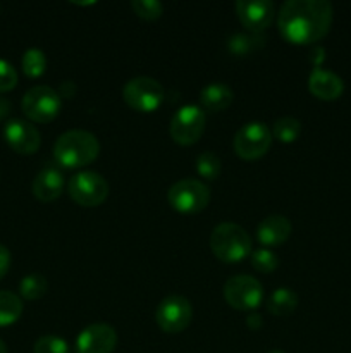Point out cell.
<instances>
[{"label": "cell", "instance_id": "obj_1", "mask_svg": "<svg viewBox=\"0 0 351 353\" xmlns=\"http://www.w3.org/2000/svg\"><path fill=\"white\" fill-rule=\"evenodd\" d=\"M334 9L327 0H288L277 14V28L291 43H313L332 24Z\"/></svg>", "mask_w": 351, "mask_h": 353}, {"label": "cell", "instance_id": "obj_2", "mask_svg": "<svg viewBox=\"0 0 351 353\" xmlns=\"http://www.w3.org/2000/svg\"><path fill=\"white\" fill-rule=\"evenodd\" d=\"M98 138L86 130H69L55 140L54 157L69 169L83 168L98 157Z\"/></svg>", "mask_w": 351, "mask_h": 353}, {"label": "cell", "instance_id": "obj_3", "mask_svg": "<svg viewBox=\"0 0 351 353\" xmlns=\"http://www.w3.org/2000/svg\"><path fill=\"white\" fill-rule=\"evenodd\" d=\"M251 238L243 226L236 223L217 224L210 234V248L222 262H240L251 254Z\"/></svg>", "mask_w": 351, "mask_h": 353}, {"label": "cell", "instance_id": "obj_4", "mask_svg": "<svg viewBox=\"0 0 351 353\" xmlns=\"http://www.w3.org/2000/svg\"><path fill=\"white\" fill-rule=\"evenodd\" d=\"M21 107L23 112L34 123H50L61 112L62 97L52 86L36 85L24 93Z\"/></svg>", "mask_w": 351, "mask_h": 353}, {"label": "cell", "instance_id": "obj_5", "mask_svg": "<svg viewBox=\"0 0 351 353\" xmlns=\"http://www.w3.org/2000/svg\"><path fill=\"white\" fill-rule=\"evenodd\" d=\"M167 199L178 212L196 214L209 205L210 188L200 179L184 178L169 188Z\"/></svg>", "mask_w": 351, "mask_h": 353}, {"label": "cell", "instance_id": "obj_6", "mask_svg": "<svg viewBox=\"0 0 351 353\" xmlns=\"http://www.w3.org/2000/svg\"><path fill=\"white\" fill-rule=\"evenodd\" d=\"M272 143V130L264 121H250L234 134V150L241 159L255 161L267 154Z\"/></svg>", "mask_w": 351, "mask_h": 353}, {"label": "cell", "instance_id": "obj_7", "mask_svg": "<svg viewBox=\"0 0 351 353\" xmlns=\"http://www.w3.org/2000/svg\"><path fill=\"white\" fill-rule=\"evenodd\" d=\"M69 196L83 207H96L109 196V183L100 172L79 171L69 179Z\"/></svg>", "mask_w": 351, "mask_h": 353}, {"label": "cell", "instance_id": "obj_8", "mask_svg": "<svg viewBox=\"0 0 351 353\" xmlns=\"http://www.w3.org/2000/svg\"><path fill=\"white\" fill-rule=\"evenodd\" d=\"M123 97L131 109L151 112L164 100V86L150 76H136L124 85Z\"/></svg>", "mask_w": 351, "mask_h": 353}, {"label": "cell", "instance_id": "obj_9", "mask_svg": "<svg viewBox=\"0 0 351 353\" xmlns=\"http://www.w3.org/2000/svg\"><path fill=\"white\" fill-rule=\"evenodd\" d=\"M205 110L195 103L179 107L171 119V137L179 145H193L205 131Z\"/></svg>", "mask_w": 351, "mask_h": 353}, {"label": "cell", "instance_id": "obj_10", "mask_svg": "<svg viewBox=\"0 0 351 353\" xmlns=\"http://www.w3.org/2000/svg\"><path fill=\"white\" fill-rule=\"evenodd\" d=\"M226 302L236 310L257 309L264 299V286L257 278L248 274H237L227 279L224 286Z\"/></svg>", "mask_w": 351, "mask_h": 353}, {"label": "cell", "instance_id": "obj_11", "mask_svg": "<svg viewBox=\"0 0 351 353\" xmlns=\"http://www.w3.org/2000/svg\"><path fill=\"white\" fill-rule=\"evenodd\" d=\"M193 317V307L186 296L169 295L158 303L155 319L158 327L165 333H181L189 326Z\"/></svg>", "mask_w": 351, "mask_h": 353}, {"label": "cell", "instance_id": "obj_12", "mask_svg": "<svg viewBox=\"0 0 351 353\" xmlns=\"http://www.w3.org/2000/svg\"><path fill=\"white\" fill-rule=\"evenodd\" d=\"M3 138L17 154L30 155L40 148L41 137L38 128L26 119H9L3 126Z\"/></svg>", "mask_w": 351, "mask_h": 353}, {"label": "cell", "instance_id": "obj_13", "mask_svg": "<svg viewBox=\"0 0 351 353\" xmlns=\"http://www.w3.org/2000/svg\"><path fill=\"white\" fill-rule=\"evenodd\" d=\"M116 345V330L105 323L89 324L76 338V352L78 353H112Z\"/></svg>", "mask_w": 351, "mask_h": 353}, {"label": "cell", "instance_id": "obj_14", "mask_svg": "<svg viewBox=\"0 0 351 353\" xmlns=\"http://www.w3.org/2000/svg\"><path fill=\"white\" fill-rule=\"evenodd\" d=\"M236 12L240 21L251 33H260L274 17V2L270 0H237Z\"/></svg>", "mask_w": 351, "mask_h": 353}, {"label": "cell", "instance_id": "obj_15", "mask_svg": "<svg viewBox=\"0 0 351 353\" xmlns=\"http://www.w3.org/2000/svg\"><path fill=\"white\" fill-rule=\"evenodd\" d=\"M33 195L41 202L57 200L64 192V174L55 165H45L33 179Z\"/></svg>", "mask_w": 351, "mask_h": 353}, {"label": "cell", "instance_id": "obj_16", "mask_svg": "<svg viewBox=\"0 0 351 353\" xmlns=\"http://www.w3.org/2000/svg\"><path fill=\"white\" fill-rule=\"evenodd\" d=\"M308 88L315 97L322 100H336L344 90V81L334 71L323 68L312 69L308 76Z\"/></svg>", "mask_w": 351, "mask_h": 353}, {"label": "cell", "instance_id": "obj_17", "mask_svg": "<svg viewBox=\"0 0 351 353\" xmlns=\"http://www.w3.org/2000/svg\"><path fill=\"white\" fill-rule=\"evenodd\" d=\"M291 231L292 226L288 217L272 214L262 219L257 226V240L264 247H275V245L284 243L291 236Z\"/></svg>", "mask_w": 351, "mask_h": 353}, {"label": "cell", "instance_id": "obj_18", "mask_svg": "<svg viewBox=\"0 0 351 353\" xmlns=\"http://www.w3.org/2000/svg\"><path fill=\"white\" fill-rule=\"evenodd\" d=\"M234 93L226 83H209L200 92V100L206 110H224L233 103Z\"/></svg>", "mask_w": 351, "mask_h": 353}, {"label": "cell", "instance_id": "obj_19", "mask_svg": "<svg viewBox=\"0 0 351 353\" xmlns=\"http://www.w3.org/2000/svg\"><path fill=\"white\" fill-rule=\"evenodd\" d=\"M298 307V295L289 286H279L267 300L268 312L277 317H286Z\"/></svg>", "mask_w": 351, "mask_h": 353}, {"label": "cell", "instance_id": "obj_20", "mask_svg": "<svg viewBox=\"0 0 351 353\" xmlns=\"http://www.w3.org/2000/svg\"><path fill=\"white\" fill-rule=\"evenodd\" d=\"M23 314V300L19 295L0 290V326L14 324Z\"/></svg>", "mask_w": 351, "mask_h": 353}, {"label": "cell", "instance_id": "obj_21", "mask_svg": "<svg viewBox=\"0 0 351 353\" xmlns=\"http://www.w3.org/2000/svg\"><path fill=\"white\" fill-rule=\"evenodd\" d=\"M264 41L265 38L258 33H236L229 38L227 47L233 54L246 55L257 48L264 47Z\"/></svg>", "mask_w": 351, "mask_h": 353}, {"label": "cell", "instance_id": "obj_22", "mask_svg": "<svg viewBox=\"0 0 351 353\" xmlns=\"http://www.w3.org/2000/svg\"><path fill=\"white\" fill-rule=\"evenodd\" d=\"M48 281L40 272H31L24 276L19 283V293L26 300H38L47 293Z\"/></svg>", "mask_w": 351, "mask_h": 353}, {"label": "cell", "instance_id": "obj_23", "mask_svg": "<svg viewBox=\"0 0 351 353\" xmlns=\"http://www.w3.org/2000/svg\"><path fill=\"white\" fill-rule=\"evenodd\" d=\"M299 133H301V123L291 116L279 117L272 126V134L282 143H291L299 137Z\"/></svg>", "mask_w": 351, "mask_h": 353}, {"label": "cell", "instance_id": "obj_24", "mask_svg": "<svg viewBox=\"0 0 351 353\" xmlns=\"http://www.w3.org/2000/svg\"><path fill=\"white\" fill-rule=\"evenodd\" d=\"M23 71L24 74L30 76V78H38L45 72L47 69V57H45V52L41 48L31 47L28 48L23 54Z\"/></svg>", "mask_w": 351, "mask_h": 353}, {"label": "cell", "instance_id": "obj_25", "mask_svg": "<svg viewBox=\"0 0 351 353\" xmlns=\"http://www.w3.org/2000/svg\"><path fill=\"white\" fill-rule=\"evenodd\" d=\"M220 169H222V162L220 157L213 152H202V154L196 157V171L202 178L205 179H217L220 174Z\"/></svg>", "mask_w": 351, "mask_h": 353}, {"label": "cell", "instance_id": "obj_26", "mask_svg": "<svg viewBox=\"0 0 351 353\" xmlns=\"http://www.w3.org/2000/svg\"><path fill=\"white\" fill-rule=\"evenodd\" d=\"M251 265H253L258 272L267 274V272L275 271V269L279 268V257L275 252L268 250V248H257V250L251 252Z\"/></svg>", "mask_w": 351, "mask_h": 353}, {"label": "cell", "instance_id": "obj_27", "mask_svg": "<svg viewBox=\"0 0 351 353\" xmlns=\"http://www.w3.org/2000/svg\"><path fill=\"white\" fill-rule=\"evenodd\" d=\"M33 353H69V343L55 334H45L34 341Z\"/></svg>", "mask_w": 351, "mask_h": 353}, {"label": "cell", "instance_id": "obj_28", "mask_svg": "<svg viewBox=\"0 0 351 353\" xmlns=\"http://www.w3.org/2000/svg\"><path fill=\"white\" fill-rule=\"evenodd\" d=\"M131 7H133L134 12L140 17L148 21H153L157 17L162 16L164 12V6L158 0H133L131 2Z\"/></svg>", "mask_w": 351, "mask_h": 353}, {"label": "cell", "instance_id": "obj_29", "mask_svg": "<svg viewBox=\"0 0 351 353\" xmlns=\"http://www.w3.org/2000/svg\"><path fill=\"white\" fill-rule=\"evenodd\" d=\"M17 85V71L10 62L0 59V92H9Z\"/></svg>", "mask_w": 351, "mask_h": 353}, {"label": "cell", "instance_id": "obj_30", "mask_svg": "<svg viewBox=\"0 0 351 353\" xmlns=\"http://www.w3.org/2000/svg\"><path fill=\"white\" fill-rule=\"evenodd\" d=\"M10 261H12V257H10L9 248H7L6 245L0 243V279H2L3 276L7 274V271H9Z\"/></svg>", "mask_w": 351, "mask_h": 353}, {"label": "cell", "instance_id": "obj_31", "mask_svg": "<svg viewBox=\"0 0 351 353\" xmlns=\"http://www.w3.org/2000/svg\"><path fill=\"white\" fill-rule=\"evenodd\" d=\"M246 324L250 330H260L262 326H264V321H262V316L260 314H250V316L246 317Z\"/></svg>", "mask_w": 351, "mask_h": 353}, {"label": "cell", "instance_id": "obj_32", "mask_svg": "<svg viewBox=\"0 0 351 353\" xmlns=\"http://www.w3.org/2000/svg\"><path fill=\"white\" fill-rule=\"evenodd\" d=\"M10 112V102L7 99H3V97H0V121L3 119V117L9 116Z\"/></svg>", "mask_w": 351, "mask_h": 353}, {"label": "cell", "instance_id": "obj_33", "mask_svg": "<svg viewBox=\"0 0 351 353\" xmlns=\"http://www.w3.org/2000/svg\"><path fill=\"white\" fill-rule=\"evenodd\" d=\"M0 353H7V347L2 340H0Z\"/></svg>", "mask_w": 351, "mask_h": 353}, {"label": "cell", "instance_id": "obj_34", "mask_svg": "<svg viewBox=\"0 0 351 353\" xmlns=\"http://www.w3.org/2000/svg\"><path fill=\"white\" fill-rule=\"evenodd\" d=\"M267 353H284L282 350H270V352H267Z\"/></svg>", "mask_w": 351, "mask_h": 353}]
</instances>
